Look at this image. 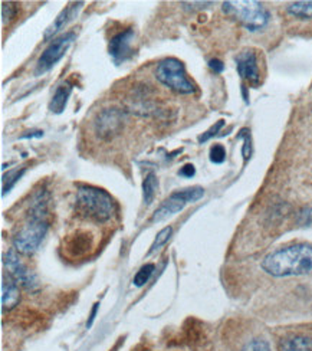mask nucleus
I'll list each match as a JSON object with an SVG mask.
<instances>
[{
	"mask_svg": "<svg viewBox=\"0 0 312 351\" xmlns=\"http://www.w3.org/2000/svg\"><path fill=\"white\" fill-rule=\"evenodd\" d=\"M75 39H77L75 32H67L61 36L55 38L47 47V49H45L39 56L36 68H35V75L40 77L43 74H47L48 71H51L65 56V53L68 52V49L71 48V45Z\"/></svg>",
	"mask_w": 312,
	"mask_h": 351,
	"instance_id": "6",
	"label": "nucleus"
},
{
	"mask_svg": "<svg viewBox=\"0 0 312 351\" xmlns=\"http://www.w3.org/2000/svg\"><path fill=\"white\" fill-rule=\"evenodd\" d=\"M136 38V32L132 27L124 29V31L118 32L110 39L108 43V53L114 64L121 65L127 62L132 56V42Z\"/></svg>",
	"mask_w": 312,
	"mask_h": 351,
	"instance_id": "11",
	"label": "nucleus"
},
{
	"mask_svg": "<svg viewBox=\"0 0 312 351\" xmlns=\"http://www.w3.org/2000/svg\"><path fill=\"white\" fill-rule=\"evenodd\" d=\"M288 13L300 19H312V0L311 2H295L287 8Z\"/></svg>",
	"mask_w": 312,
	"mask_h": 351,
	"instance_id": "18",
	"label": "nucleus"
},
{
	"mask_svg": "<svg viewBox=\"0 0 312 351\" xmlns=\"http://www.w3.org/2000/svg\"><path fill=\"white\" fill-rule=\"evenodd\" d=\"M296 222L301 226H312V208L302 209L296 216Z\"/></svg>",
	"mask_w": 312,
	"mask_h": 351,
	"instance_id": "27",
	"label": "nucleus"
},
{
	"mask_svg": "<svg viewBox=\"0 0 312 351\" xmlns=\"http://www.w3.org/2000/svg\"><path fill=\"white\" fill-rule=\"evenodd\" d=\"M195 174H196V169L190 163L184 165L180 170H178V176H182V178H186V179H191Z\"/></svg>",
	"mask_w": 312,
	"mask_h": 351,
	"instance_id": "28",
	"label": "nucleus"
},
{
	"mask_svg": "<svg viewBox=\"0 0 312 351\" xmlns=\"http://www.w3.org/2000/svg\"><path fill=\"white\" fill-rule=\"evenodd\" d=\"M209 66H211L212 71L217 72V74H221V72L225 71V64H223V62L219 61V60H211V61H209Z\"/></svg>",
	"mask_w": 312,
	"mask_h": 351,
	"instance_id": "30",
	"label": "nucleus"
},
{
	"mask_svg": "<svg viewBox=\"0 0 312 351\" xmlns=\"http://www.w3.org/2000/svg\"><path fill=\"white\" fill-rule=\"evenodd\" d=\"M171 232H173V229H171L170 226H167V228H165L163 230H160L157 238L154 239V242H153V245H152V247H150V251H148V255L156 252L157 250H160V247L170 239Z\"/></svg>",
	"mask_w": 312,
	"mask_h": 351,
	"instance_id": "21",
	"label": "nucleus"
},
{
	"mask_svg": "<svg viewBox=\"0 0 312 351\" xmlns=\"http://www.w3.org/2000/svg\"><path fill=\"white\" fill-rule=\"evenodd\" d=\"M115 212L114 199L104 189L80 186L75 197V213L84 221L94 223L108 222Z\"/></svg>",
	"mask_w": 312,
	"mask_h": 351,
	"instance_id": "3",
	"label": "nucleus"
},
{
	"mask_svg": "<svg viewBox=\"0 0 312 351\" xmlns=\"http://www.w3.org/2000/svg\"><path fill=\"white\" fill-rule=\"evenodd\" d=\"M156 78L160 84L177 94H193L196 91L195 84L189 80L186 74L183 62L177 58L163 60L156 68Z\"/></svg>",
	"mask_w": 312,
	"mask_h": 351,
	"instance_id": "5",
	"label": "nucleus"
},
{
	"mask_svg": "<svg viewBox=\"0 0 312 351\" xmlns=\"http://www.w3.org/2000/svg\"><path fill=\"white\" fill-rule=\"evenodd\" d=\"M95 235L88 229L73 230L64 239L62 250L69 259H82L95 250Z\"/></svg>",
	"mask_w": 312,
	"mask_h": 351,
	"instance_id": "9",
	"label": "nucleus"
},
{
	"mask_svg": "<svg viewBox=\"0 0 312 351\" xmlns=\"http://www.w3.org/2000/svg\"><path fill=\"white\" fill-rule=\"evenodd\" d=\"M278 351H312V339L305 335H292L282 339L278 344Z\"/></svg>",
	"mask_w": 312,
	"mask_h": 351,
	"instance_id": "16",
	"label": "nucleus"
},
{
	"mask_svg": "<svg viewBox=\"0 0 312 351\" xmlns=\"http://www.w3.org/2000/svg\"><path fill=\"white\" fill-rule=\"evenodd\" d=\"M25 171H26V167H22V169H16V170H10V171L3 174V179H2V196H5L6 193L10 192L12 187L21 180V178L25 174Z\"/></svg>",
	"mask_w": 312,
	"mask_h": 351,
	"instance_id": "19",
	"label": "nucleus"
},
{
	"mask_svg": "<svg viewBox=\"0 0 312 351\" xmlns=\"http://www.w3.org/2000/svg\"><path fill=\"white\" fill-rule=\"evenodd\" d=\"M125 112L118 108H104L94 121V131L98 138L108 141L117 137L124 128Z\"/></svg>",
	"mask_w": 312,
	"mask_h": 351,
	"instance_id": "8",
	"label": "nucleus"
},
{
	"mask_svg": "<svg viewBox=\"0 0 312 351\" xmlns=\"http://www.w3.org/2000/svg\"><path fill=\"white\" fill-rule=\"evenodd\" d=\"M223 125H225V121L219 120L216 124H213L209 130H207L206 133H203V134L199 137V143H206V141H209L211 138H213L215 136H217V133L223 128Z\"/></svg>",
	"mask_w": 312,
	"mask_h": 351,
	"instance_id": "25",
	"label": "nucleus"
},
{
	"mask_svg": "<svg viewBox=\"0 0 312 351\" xmlns=\"http://www.w3.org/2000/svg\"><path fill=\"white\" fill-rule=\"evenodd\" d=\"M239 138H243V149H242V154L245 157V160H248L252 154V141H250V134H249V130L243 128L239 134Z\"/></svg>",
	"mask_w": 312,
	"mask_h": 351,
	"instance_id": "26",
	"label": "nucleus"
},
{
	"mask_svg": "<svg viewBox=\"0 0 312 351\" xmlns=\"http://www.w3.org/2000/svg\"><path fill=\"white\" fill-rule=\"evenodd\" d=\"M241 351H271V347L263 339H254L248 341Z\"/></svg>",
	"mask_w": 312,
	"mask_h": 351,
	"instance_id": "24",
	"label": "nucleus"
},
{
	"mask_svg": "<svg viewBox=\"0 0 312 351\" xmlns=\"http://www.w3.org/2000/svg\"><path fill=\"white\" fill-rule=\"evenodd\" d=\"M209 157H211L212 163L221 165L226 160V149L223 147L221 144H215V145H212Z\"/></svg>",
	"mask_w": 312,
	"mask_h": 351,
	"instance_id": "23",
	"label": "nucleus"
},
{
	"mask_svg": "<svg viewBox=\"0 0 312 351\" xmlns=\"http://www.w3.org/2000/svg\"><path fill=\"white\" fill-rule=\"evenodd\" d=\"M3 263L5 267L9 269V274L14 278V281L18 284H21L25 289L31 291V292H38L40 285L36 275L29 271V268L22 262V259L18 255V251L14 250H9L5 255H3Z\"/></svg>",
	"mask_w": 312,
	"mask_h": 351,
	"instance_id": "10",
	"label": "nucleus"
},
{
	"mask_svg": "<svg viewBox=\"0 0 312 351\" xmlns=\"http://www.w3.org/2000/svg\"><path fill=\"white\" fill-rule=\"evenodd\" d=\"M21 300V292L18 282L10 274H3L2 278V308L3 311H10L18 305Z\"/></svg>",
	"mask_w": 312,
	"mask_h": 351,
	"instance_id": "14",
	"label": "nucleus"
},
{
	"mask_svg": "<svg viewBox=\"0 0 312 351\" xmlns=\"http://www.w3.org/2000/svg\"><path fill=\"white\" fill-rule=\"evenodd\" d=\"M18 5L14 2H3L2 3V23L6 25L16 18Z\"/></svg>",
	"mask_w": 312,
	"mask_h": 351,
	"instance_id": "22",
	"label": "nucleus"
},
{
	"mask_svg": "<svg viewBox=\"0 0 312 351\" xmlns=\"http://www.w3.org/2000/svg\"><path fill=\"white\" fill-rule=\"evenodd\" d=\"M261 268L274 278L312 275V245L295 243L267 254Z\"/></svg>",
	"mask_w": 312,
	"mask_h": 351,
	"instance_id": "2",
	"label": "nucleus"
},
{
	"mask_svg": "<svg viewBox=\"0 0 312 351\" xmlns=\"http://www.w3.org/2000/svg\"><path fill=\"white\" fill-rule=\"evenodd\" d=\"M203 195H204V190H203V187H199V186L189 187V189H183V190H178V192H174L154 212L152 221L153 222L165 221V219H167V217H170V216H173L178 212H182L186 208V204L197 202L199 199H202Z\"/></svg>",
	"mask_w": 312,
	"mask_h": 351,
	"instance_id": "7",
	"label": "nucleus"
},
{
	"mask_svg": "<svg viewBox=\"0 0 312 351\" xmlns=\"http://www.w3.org/2000/svg\"><path fill=\"white\" fill-rule=\"evenodd\" d=\"M236 68L237 74L252 86H259L261 84V72L258 65V58L254 51H243L236 56Z\"/></svg>",
	"mask_w": 312,
	"mask_h": 351,
	"instance_id": "12",
	"label": "nucleus"
},
{
	"mask_svg": "<svg viewBox=\"0 0 312 351\" xmlns=\"http://www.w3.org/2000/svg\"><path fill=\"white\" fill-rule=\"evenodd\" d=\"M98 308H99V304L97 302V304H94V308H93V311H91V315H89V319H88V323H86V328H89V327H91V326L94 324V319H95V317H97Z\"/></svg>",
	"mask_w": 312,
	"mask_h": 351,
	"instance_id": "32",
	"label": "nucleus"
},
{
	"mask_svg": "<svg viewBox=\"0 0 312 351\" xmlns=\"http://www.w3.org/2000/svg\"><path fill=\"white\" fill-rule=\"evenodd\" d=\"M49 193L47 189H39L32 195L27 204L23 225L13 237V247L19 254L31 255L40 246L49 229Z\"/></svg>",
	"mask_w": 312,
	"mask_h": 351,
	"instance_id": "1",
	"label": "nucleus"
},
{
	"mask_svg": "<svg viewBox=\"0 0 312 351\" xmlns=\"http://www.w3.org/2000/svg\"><path fill=\"white\" fill-rule=\"evenodd\" d=\"M82 6H84V2H73V3L68 5L61 13L58 14L55 21L47 27V31H45V34H43V38L49 40L51 38H53L55 35L61 32L69 22H72L78 16V13L82 9Z\"/></svg>",
	"mask_w": 312,
	"mask_h": 351,
	"instance_id": "13",
	"label": "nucleus"
},
{
	"mask_svg": "<svg viewBox=\"0 0 312 351\" xmlns=\"http://www.w3.org/2000/svg\"><path fill=\"white\" fill-rule=\"evenodd\" d=\"M186 10H196V9H203L206 6L212 5V2H182L180 3Z\"/></svg>",
	"mask_w": 312,
	"mask_h": 351,
	"instance_id": "29",
	"label": "nucleus"
},
{
	"mask_svg": "<svg viewBox=\"0 0 312 351\" xmlns=\"http://www.w3.org/2000/svg\"><path fill=\"white\" fill-rule=\"evenodd\" d=\"M71 93H72V86L69 85V82H65V84L59 85L56 88V91L52 95L51 102H49L51 112H53V114L64 112V110L67 108V104H68V99H69Z\"/></svg>",
	"mask_w": 312,
	"mask_h": 351,
	"instance_id": "15",
	"label": "nucleus"
},
{
	"mask_svg": "<svg viewBox=\"0 0 312 351\" xmlns=\"http://www.w3.org/2000/svg\"><path fill=\"white\" fill-rule=\"evenodd\" d=\"M40 137H43V131H40V130L26 131V134L21 136V138H40Z\"/></svg>",
	"mask_w": 312,
	"mask_h": 351,
	"instance_id": "31",
	"label": "nucleus"
},
{
	"mask_svg": "<svg viewBox=\"0 0 312 351\" xmlns=\"http://www.w3.org/2000/svg\"><path fill=\"white\" fill-rule=\"evenodd\" d=\"M157 189H158L157 176L154 173H148L143 182V197L145 204H150L154 200Z\"/></svg>",
	"mask_w": 312,
	"mask_h": 351,
	"instance_id": "17",
	"label": "nucleus"
},
{
	"mask_svg": "<svg viewBox=\"0 0 312 351\" xmlns=\"http://www.w3.org/2000/svg\"><path fill=\"white\" fill-rule=\"evenodd\" d=\"M223 13L239 22L248 31H261L269 23L271 14L261 2L254 0H241V2H225L221 5Z\"/></svg>",
	"mask_w": 312,
	"mask_h": 351,
	"instance_id": "4",
	"label": "nucleus"
},
{
	"mask_svg": "<svg viewBox=\"0 0 312 351\" xmlns=\"http://www.w3.org/2000/svg\"><path fill=\"white\" fill-rule=\"evenodd\" d=\"M154 263H145L144 267L140 268V271L134 276V285L136 287H143L145 282H148L150 280V276L154 272Z\"/></svg>",
	"mask_w": 312,
	"mask_h": 351,
	"instance_id": "20",
	"label": "nucleus"
}]
</instances>
